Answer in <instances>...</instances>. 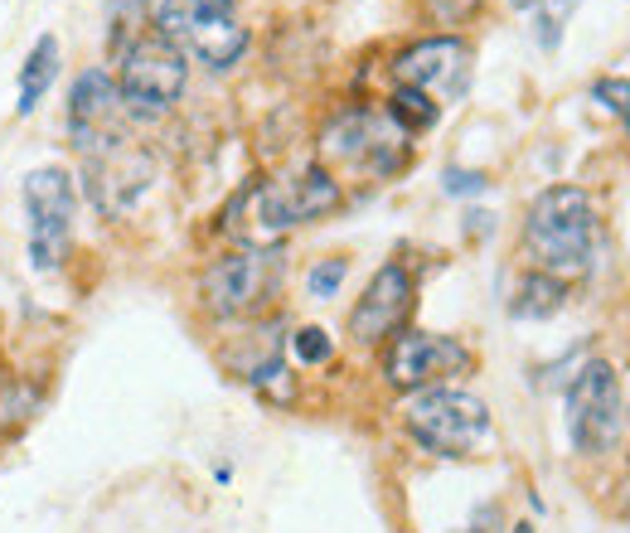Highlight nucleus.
Instances as JSON below:
<instances>
[{
    "mask_svg": "<svg viewBox=\"0 0 630 533\" xmlns=\"http://www.w3.org/2000/svg\"><path fill=\"white\" fill-rule=\"evenodd\" d=\"M592 98L607 107V112H616L621 122L630 127V78H597V88H592Z\"/></svg>",
    "mask_w": 630,
    "mask_h": 533,
    "instance_id": "4be33fe9",
    "label": "nucleus"
},
{
    "mask_svg": "<svg viewBox=\"0 0 630 533\" xmlns=\"http://www.w3.org/2000/svg\"><path fill=\"white\" fill-rule=\"evenodd\" d=\"M78 190L73 175L59 165H39L24 175V213H30V262L39 272H53L69 252Z\"/></svg>",
    "mask_w": 630,
    "mask_h": 533,
    "instance_id": "423d86ee",
    "label": "nucleus"
},
{
    "mask_svg": "<svg viewBox=\"0 0 630 533\" xmlns=\"http://www.w3.org/2000/svg\"><path fill=\"white\" fill-rule=\"evenodd\" d=\"M422 10H427V20H437V24H461L480 10V0H422Z\"/></svg>",
    "mask_w": 630,
    "mask_h": 533,
    "instance_id": "5701e85b",
    "label": "nucleus"
},
{
    "mask_svg": "<svg viewBox=\"0 0 630 533\" xmlns=\"http://www.w3.org/2000/svg\"><path fill=\"white\" fill-rule=\"evenodd\" d=\"M524 248L533 252L539 272L548 276H582L597 252V209L592 194L578 184H548L529 204L524 219Z\"/></svg>",
    "mask_w": 630,
    "mask_h": 533,
    "instance_id": "f257e3e1",
    "label": "nucleus"
},
{
    "mask_svg": "<svg viewBox=\"0 0 630 533\" xmlns=\"http://www.w3.org/2000/svg\"><path fill=\"white\" fill-rule=\"evenodd\" d=\"M494 524H500V510L494 504H486V510L476 514V524H471V533H494Z\"/></svg>",
    "mask_w": 630,
    "mask_h": 533,
    "instance_id": "393cba45",
    "label": "nucleus"
},
{
    "mask_svg": "<svg viewBox=\"0 0 630 533\" xmlns=\"http://www.w3.org/2000/svg\"><path fill=\"white\" fill-rule=\"evenodd\" d=\"M156 34L190 49L209 69H233L248 53V30L233 16V0H160Z\"/></svg>",
    "mask_w": 630,
    "mask_h": 533,
    "instance_id": "7ed1b4c3",
    "label": "nucleus"
},
{
    "mask_svg": "<svg viewBox=\"0 0 630 533\" xmlns=\"http://www.w3.org/2000/svg\"><path fill=\"white\" fill-rule=\"evenodd\" d=\"M34 412V389L30 383H6L0 389V426H16Z\"/></svg>",
    "mask_w": 630,
    "mask_h": 533,
    "instance_id": "412c9836",
    "label": "nucleus"
},
{
    "mask_svg": "<svg viewBox=\"0 0 630 533\" xmlns=\"http://www.w3.org/2000/svg\"><path fill=\"white\" fill-rule=\"evenodd\" d=\"M122 49V69H117V92H122V107L141 122L151 117H166L176 98L184 92V49L151 34H137L131 44H117Z\"/></svg>",
    "mask_w": 630,
    "mask_h": 533,
    "instance_id": "39448f33",
    "label": "nucleus"
},
{
    "mask_svg": "<svg viewBox=\"0 0 630 533\" xmlns=\"http://www.w3.org/2000/svg\"><path fill=\"white\" fill-rule=\"evenodd\" d=\"M117 107H122V92H117V78L107 69H88V73L73 78V88H69V127L83 137V145H98L107 137H117V131H102L117 117Z\"/></svg>",
    "mask_w": 630,
    "mask_h": 533,
    "instance_id": "4468645a",
    "label": "nucleus"
},
{
    "mask_svg": "<svg viewBox=\"0 0 630 533\" xmlns=\"http://www.w3.org/2000/svg\"><path fill=\"white\" fill-rule=\"evenodd\" d=\"M441 190L447 194H486L490 190V180H486V170H447V175H441Z\"/></svg>",
    "mask_w": 630,
    "mask_h": 533,
    "instance_id": "b1692460",
    "label": "nucleus"
},
{
    "mask_svg": "<svg viewBox=\"0 0 630 533\" xmlns=\"http://www.w3.org/2000/svg\"><path fill=\"white\" fill-rule=\"evenodd\" d=\"M151 180H156L151 155H146L141 145H131L127 137H107L98 145H88V199L107 219L127 213L151 190Z\"/></svg>",
    "mask_w": 630,
    "mask_h": 533,
    "instance_id": "9d476101",
    "label": "nucleus"
},
{
    "mask_svg": "<svg viewBox=\"0 0 630 533\" xmlns=\"http://www.w3.org/2000/svg\"><path fill=\"white\" fill-rule=\"evenodd\" d=\"M388 117H393V122L403 127L408 137H418V131L437 127L441 102H437V98H427V92H418V88H403V83H398V88H393V98H388Z\"/></svg>",
    "mask_w": 630,
    "mask_h": 533,
    "instance_id": "f3484780",
    "label": "nucleus"
},
{
    "mask_svg": "<svg viewBox=\"0 0 630 533\" xmlns=\"http://www.w3.org/2000/svg\"><path fill=\"white\" fill-rule=\"evenodd\" d=\"M243 204H252V223L262 233H287L297 223H311L340 204V180L326 165H311L301 175H281V180H267L258 190H248Z\"/></svg>",
    "mask_w": 630,
    "mask_h": 533,
    "instance_id": "6e6552de",
    "label": "nucleus"
},
{
    "mask_svg": "<svg viewBox=\"0 0 630 533\" xmlns=\"http://www.w3.org/2000/svg\"><path fill=\"white\" fill-rule=\"evenodd\" d=\"M412 272L403 262H383L379 272H373V282L364 286V296H359L354 315H350V335L359 344H379L383 335H398V325L408 320L412 311Z\"/></svg>",
    "mask_w": 630,
    "mask_h": 533,
    "instance_id": "ddd939ff",
    "label": "nucleus"
},
{
    "mask_svg": "<svg viewBox=\"0 0 630 533\" xmlns=\"http://www.w3.org/2000/svg\"><path fill=\"white\" fill-rule=\"evenodd\" d=\"M514 533H533V524H514Z\"/></svg>",
    "mask_w": 630,
    "mask_h": 533,
    "instance_id": "bb28decb",
    "label": "nucleus"
},
{
    "mask_svg": "<svg viewBox=\"0 0 630 533\" xmlns=\"http://www.w3.org/2000/svg\"><path fill=\"white\" fill-rule=\"evenodd\" d=\"M568 432L582 456H601L621 442V379L607 359L582 364L568 389Z\"/></svg>",
    "mask_w": 630,
    "mask_h": 533,
    "instance_id": "0eeeda50",
    "label": "nucleus"
},
{
    "mask_svg": "<svg viewBox=\"0 0 630 533\" xmlns=\"http://www.w3.org/2000/svg\"><path fill=\"white\" fill-rule=\"evenodd\" d=\"M466 369H471V350L451 335H432V330H403V335H393V344L383 354L388 383L403 393L437 389L441 379L466 373Z\"/></svg>",
    "mask_w": 630,
    "mask_h": 533,
    "instance_id": "9b49d317",
    "label": "nucleus"
},
{
    "mask_svg": "<svg viewBox=\"0 0 630 533\" xmlns=\"http://www.w3.org/2000/svg\"><path fill=\"white\" fill-rule=\"evenodd\" d=\"M403 422L432 456H476L490 442V408L466 389H422Z\"/></svg>",
    "mask_w": 630,
    "mask_h": 533,
    "instance_id": "20e7f679",
    "label": "nucleus"
},
{
    "mask_svg": "<svg viewBox=\"0 0 630 533\" xmlns=\"http://www.w3.org/2000/svg\"><path fill=\"white\" fill-rule=\"evenodd\" d=\"M277 276H281V252L238 248V252H228V258H219L204 272V305L223 320L252 315L258 305L272 301Z\"/></svg>",
    "mask_w": 630,
    "mask_h": 533,
    "instance_id": "1a4fd4ad",
    "label": "nucleus"
},
{
    "mask_svg": "<svg viewBox=\"0 0 630 533\" xmlns=\"http://www.w3.org/2000/svg\"><path fill=\"white\" fill-rule=\"evenodd\" d=\"M509 6H519V10H533V0H509Z\"/></svg>",
    "mask_w": 630,
    "mask_h": 533,
    "instance_id": "a878e982",
    "label": "nucleus"
},
{
    "mask_svg": "<svg viewBox=\"0 0 630 533\" xmlns=\"http://www.w3.org/2000/svg\"><path fill=\"white\" fill-rule=\"evenodd\" d=\"M582 0H533V39L543 49L562 44V30H568V16L578 10Z\"/></svg>",
    "mask_w": 630,
    "mask_h": 533,
    "instance_id": "a211bd4d",
    "label": "nucleus"
},
{
    "mask_svg": "<svg viewBox=\"0 0 630 533\" xmlns=\"http://www.w3.org/2000/svg\"><path fill=\"white\" fill-rule=\"evenodd\" d=\"M53 78H59V34H39L34 49L24 53V63H20V102H16L20 117L34 112Z\"/></svg>",
    "mask_w": 630,
    "mask_h": 533,
    "instance_id": "2eb2a0df",
    "label": "nucleus"
},
{
    "mask_svg": "<svg viewBox=\"0 0 630 533\" xmlns=\"http://www.w3.org/2000/svg\"><path fill=\"white\" fill-rule=\"evenodd\" d=\"M408 131L388 112H369V107H350L320 131V160L326 165L359 170L369 180H388L408 165Z\"/></svg>",
    "mask_w": 630,
    "mask_h": 533,
    "instance_id": "f03ea898",
    "label": "nucleus"
},
{
    "mask_svg": "<svg viewBox=\"0 0 630 533\" xmlns=\"http://www.w3.org/2000/svg\"><path fill=\"white\" fill-rule=\"evenodd\" d=\"M344 276H350V258H320L311 272H306V291H311L316 301H330Z\"/></svg>",
    "mask_w": 630,
    "mask_h": 533,
    "instance_id": "6ab92c4d",
    "label": "nucleus"
},
{
    "mask_svg": "<svg viewBox=\"0 0 630 533\" xmlns=\"http://www.w3.org/2000/svg\"><path fill=\"white\" fill-rule=\"evenodd\" d=\"M393 73L403 88H418V92H441L447 102L466 98L471 88V44L456 34H437V39H418L412 49H403L393 59Z\"/></svg>",
    "mask_w": 630,
    "mask_h": 533,
    "instance_id": "f8f14e48",
    "label": "nucleus"
},
{
    "mask_svg": "<svg viewBox=\"0 0 630 533\" xmlns=\"http://www.w3.org/2000/svg\"><path fill=\"white\" fill-rule=\"evenodd\" d=\"M626 519H630V495H626Z\"/></svg>",
    "mask_w": 630,
    "mask_h": 533,
    "instance_id": "cd10ccee",
    "label": "nucleus"
},
{
    "mask_svg": "<svg viewBox=\"0 0 630 533\" xmlns=\"http://www.w3.org/2000/svg\"><path fill=\"white\" fill-rule=\"evenodd\" d=\"M291 354H297L301 364H330L334 344H330V335H326L320 325H306V330H297V335H291Z\"/></svg>",
    "mask_w": 630,
    "mask_h": 533,
    "instance_id": "aec40b11",
    "label": "nucleus"
},
{
    "mask_svg": "<svg viewBox=\"0 0 630 533\" xmlns=\"http://www.w3.org/2000/svg\"><path fill=\"white\" fill-rule=\"evenodd\" d=\"M562 305H568V282H562V276H548V272H529L524 282H519L514 301H509V311H514V320H548V315H558Z\"/></svg>",
    "mask_w": 630,
    "mask_h": 533,
    "instance_id": "dca6fc26",
    "label": "nucleus"
}]
</instances>
